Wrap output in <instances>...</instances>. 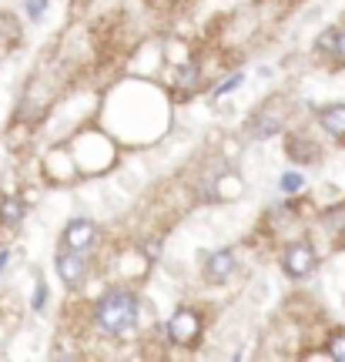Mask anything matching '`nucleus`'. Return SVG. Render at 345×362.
<instances>
[{"mask_svg": "<svg viewBox=\"0 0 345 362\" xmlns=\"http://www.w3.org/2000/svg\"><path fill=\"white\" fill-rule=\"evenodd\" d=\"M24 215H27L24 198H4V202H0V221H4V225H17Z\"/></svg>", "mask_w": 345, "mask_h": 362, "instance_id": "9", "label": "nucleus"}, {"mask_svg": "<svg viewBox=\"0 0 345 362\" xmlns=\"http://www.w3.org/2000/svg\"><path fill=\"white\" fill-rule=\"evenodd\" d=\"M329 359L345 362V332H335V336L329 339Z\"/></svg>", "mask_w": 345, "mask_h": 362, "instance_id": "13", "label": "nucleus"}, {"mask_svg": "<svg viewBox=\"0 0 345 362\" xmlns=\"http://www.w3.org/2000/svg\"><path fill=\"white\" fill-rule=\"evenodd\" d=\"M175 88H178L181 94H188V90L198 88V64H194V61H192V64H185V67L178 71V78H175Z\"/></svg>", "mask_w": 345, "mask_h": 362, "instance_id": "10", "label": "nucleus"}, {"mask_svg": "<svg viewBox=\"0 0 345 362\" xmlns=\"http://www.w3.org/2000/svg\"><path fill=\"white\" fill-rule=\"evenodd\" d=\"M231 272H235V255L231 252H211L205 259V275L211 279V282H225V279H231Z\"/></svg>", "mask_w": 345, "mask_h": 362, "instance_id": "6", "label": "nucleus"}, {"mask_svg": "<svg viewBox=\"0 0 345 362\" xmlns=\"http://www.w3.org/2000/svg\"><path fill=\"white\" fill-rule=\"evenodd\" d=\"M231 194H242V181L235 175H225L221 178V198H231Z\"/></svg>", "mask_w": 345, "mask_h": 362, "instance_id": "14", "label": "nucleus"}, {"mask_svg": "<svg viewBox=\"0 0 345 362\" xmlns=\"http://www.w3.org/2000/svg\"><path fill=\"white\" fill-rule=\"evenodd\" d=\"M281 269H285V275H292V279H305L308 272L315 269V248L305 245V242L285 248V255H281Z\"/></svg>", "mask_w": 345, "mask_h": 362, "instance_id": "3", "label": "nucleus"}, {"mask_svg": "<svg viewBox=\"0 0 345 362\" xmlns=\"http://www.w3.org/2000/svg\"><path fill=\"white\" fill-rule=\"evenodd\" d=\"M57 275L64 279L67 288H81L84 285V279H88V262L81 259V252H61L57 255Z\"/></svg>", "mask_w": 345, "mask_h": 362, "instance_id": "4", "label": "nucleus"}, {"mask_svg": "<svg viewBox=\"0 0 345 362\" xmlns=\"http://www.w3.org/2000/svg\"><path fill=\"white\" fill-rule=\"evenodd\" d=\"M4 265H7V252H0V272H4Z\"/></svg>", "mask_w": 345, "mask_h": 362, "instance_id": "18", "label": "nucleus"}, {"mask_svg": "<svg viewBox=\"0 0 345 362\" xmlns=\"http://www.w3.org/2000/svg\"><path fill=\"white\" fill-rule=\"evenodd\" d=\"M319 51L335 54V61L345 64V30H325L319 37Z\"/></svg>", "mask_w": 345, "mask_h": 362, "instance_id": "8", "label": "nucleus"}, {"mask_svg": "<svg viewBox=\"0 0 345 362\" xmlns=\"http://www.w3.org/2000/svg\"><path fill=\"white\" fill-rule=\"evenodd\" d=\"M242 74H235V78H231V81H225V84H221V88H218L215 90V98H221V94H228V90H235V88H238V84H242Z\"/></svg>", "mask_w": 345, "mask_h": 362, "instance_id": "15", "label": "nucleus"}, {"mask_svg": "<svg viewBox=\"0 0 345 362\" xmlns=\"http://www.w3.org/2000/svg\"><path fill=\"white\" fill-rule=\"evenodd\" d=\"M44 302H47V285H44V282H37V296H34V309H40Z\"/></svg>", "mask_w": 345, "mask_h": 362, "instance_id": "16", "label": "nucleus"}, {"mask_svg": "<svg viewBox=\"0 0 345 362\" xmlns=\"http://www.w3.org/2000/svg\"><path fill=\"white\" fill-rule=\"evenodd\" d=\"M44 7H47V0H30V4H27L30 17H40V13H44Z\"/></svg>", "mask_w": 345, "mask_h": 362, "instance_id": "17", "label": "nucleus"}, {"mask_svg": "<svg viewBox=\"0 0 345 362\" xmlns=\"http://www.w3.org/2000/svg\"><path fill=\"white\" fill-rule=\"evenodd\" d=\"M134 315H138V298L131 296L128 288H111L98 302V309H94L98 325H101L104 332H111V336L128 332L131 325H134Z\"/></svg>", "mask_w": 345, "mask_h": 362, "instance_id": "1", "label": "nucleus"}, {"mask_svg": "<svg viewBox=\"0 0 345 362\" xmlns=\"http://www.w3.org/2000/svg\"><path fill=\"white\" fill-rule=\"evenodd\" d=\"M94 242H98V228H94V221L74 218L64 228V248H71V252H88V248H94Z\"/></svg>", "mask_w": 345, "mask_h": 362, "instance_id": "5", "label": "nucleus"}, {"mask_svg": "<svg viewBox=\"0 0 345 362\" xmlns=\"http://www.w3.org/2000/svg\"><path fill=\"white\" fill-rule=\"evenodd\" d=\"M168 339L175 346H198L201 339V315L194 309H178L168 322Z\"/></svg>", "mask_w": 345, "mask_h": 362, "instance_id": "2", "label": "nucleus"}, {"mask_svg": "<svg viewBox=\"0 0 345 362\" xmlns=\"http://www.w3.org/2000/svg\"><path fill=\"white\" fill-rule=\"evenodd\" d=\"M288 151H292V158H295V161H312V158H315V144L292 141V144H288Z\"/></svg>", "mask_w": 345, "mask_h": 362, "instance_id": "11", "label": "nucleus"}, {"mask_svg": "<svg viewBox=\"0 0 345 362\" xmlns=\"http://www.w3.org/2000/svg\"><path fill=\"white\" fill-rule=\"evenodd\" d=\"M319 124L335 138H345V104H332L319 111Z\"/></svg>", "mask_w": 345, "mask_h": 362, "instance_id": "7", "label": "nucleus"}, {"mask_svg": "<svg viewBox=\"0 0 345 362\" xmlns=\"http://www.w3.org/2000/svg\"><path fill=\"white\" fill-rule=\"evenodd\" d=\"M281 192L285 194H292V192H302V185H305V178L298 175V171H288V175H281Z\"/></svg>", "mask_w": 345, "mask_h": 362, "instance_id": "12", "label": "nucleus"}]
</instances>
